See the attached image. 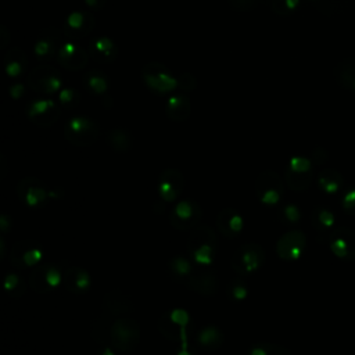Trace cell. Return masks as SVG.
I'll return each instance as SVG.
<instances>
[{
  "label": "cell",
  "instance_id": "f35d334b",
  "mask_svg": "<svg viewBox=\"0 0 355 355\" xmlns=\"http://www.w3.org/2000/svg\"><path fill=\"white\" fill-rule=\"evenodd\" d=\"M301 0H270V8L277 15H290L300 7Z\"/></svg>",
  "mask_w": 355,
  "mask_h": 355
},
{
  "label": "cell",
  "instance_id": "681fc988",
  "mask_svg": "<svg viewBox=\"0 0 355 355\" xmlns=\"http://www.w3.org/2000/svg\"><path fill=\"white\" fill-rule=\"evenodd\" d=\"M176 355H193L191 351L189 349V343L187 341L186 343H180V348L176 352Z\"/></svg>",
  "mask_w": 355,
  "mask_h": 355
},
{
  "label": "cell",
  "instance_id": "c3c4849f",
  "mask_svg": "<svg viewBox=\"0 0 355 355\" xmlns=\"http://www.w3.org/2000/svg\"><path fill=\"white\" fill-rule=\"evenodd\" d=\"M105 1H107V0H85V4H86L90 10L96 11V10L103 8L104 4H105Z\"/></svg>",
  "mask_w": 355,
  "mask_h": 355
},
{
  "label": "cell",
  "instance_id": "d6986e66",
  "mask_svg": "<svg viewBox=\"0 0 355 355\" xmlns=\"http://www.w3.org/2000/svg\"><path fill=\"white\" fill-rule=\"evenodd\" d=\"M186 284L190 290L204 297H212L218 290L216 275L208 266L194 268L190 276L187 277Z\"/></svg>",
  "mask_w": 355,
  "mask_h": 355
},
{
  "label": "cell",
  "instance_id": "74e56055",
  "mask_svg": "<svg viewBox=\"0 0 355 355\" xmlns=\"http://www.w3.org/2000/svg\"><path fill=\"white\" fill-rule=\"evenodd\" d=\"M226 294L232 301H243L248 295V287L244 280L241 279H234L227 284Z\"/></svg>",
  "mask_w": 355,
  "mask_h": 355
},
{
  "label": "cell",
  "instance_id": "bcb514c9",
  "mask_svg": "<svg viewBox=\"0 0 355 355\" xmlns=\"http://www.w3.org/2000/svg\"><path fill=\"white\" fill-rule=\"evenodd\" d=\"M12 229V218L7 214L0 215V230L1 233H8Z\"/></svg>",
  "mask_w": 355,
  "mask_h": 355
},
{
  "label": "cell",
  "instance_id": "816d5d0a",
  "mask_svg": "<svg viewBox=\"0 0 355 355\" xmlns=\"http://www.w3.org/2000/svg\"><path fill=\"white\" fill-rule=\"evenodd\" d=\"M309 1H312V3H316V4H319V3H323V1H326V0H309Z\"/></svg>",
  "mask_w": 355,
  "mask_h": 355
},
{
  "label": "cell",
  "instance_id": "7dc6e473",
  "mask_svg": "<svg viewBox=\"0 0 355 355\" xmlns=\"http://www.w3.org/2000/svg\"><path fill=\"white\" fill-rule=\"evenodd\" d=\"M96 355H123V354L119 352L118 349H115V348L110 344V345H104L103 348H100Z\"/></svg>",
  "mask_w": 355,
  "mask_h": 355
},
{
  "label": "cell",
  "instance_id": "5bb4252c",
  "mask_svg": "<svg viewBox=\"0 0 355 355\" xmlns=\"http://www.w3.org/2000/svg\"><path fill=\"white\" fill-rule=\"evenodd\" d=\"M17 196L19 201L29 207V208H39L42 207L49 196V191L44 186V183L33 176H28L21 179L17 183Z\"/></svg>",
  "mask_w": 355,
  "mask_h": 355
},
{
  "label": "cell",
  "instance_id": "f6af8a7d",
  "mask_svg": "<svg viewBox=\"0 0 355 355\" xmlns=\"http://www.w3.org/2000/svg\"><path fill=\"white\" fill-rule=\"evenodd\" d=\"M311 159H312V162H313V164L320 165V164H323V162L327 159V153H326L322 147H318V148H315V150H313Z\"/></svg>",
  "mask_w": 355,
  "mask_h": 355
},
{
  "label": "cell",
  "instance_id": "7c38bea8",
  "mask_svg": "<svg viewBox=\"0 0 355 355\" xmlns=\"http://www.w3.org/2000/svg\"><path fill=\"white\" fill-rule=\"evenodd\" d=\"M306 247V236L300 229H290L276 241V254L286 262L298 261Z\"/></svg>",
  "mask_w": 355,
  "mask_h": 355
},
{
  "label": "cell",
  "instance_id": "8d00e7d4",
  "mask_svg": "<svg viewBox=\"0 0 355 355\" xmlns=\"http://www.w3.org/2000/svg\"><path fill=\"white\" fill-rule=\"evenodd\" d=\"M250 355H293L290 349L273 343H258L250 349Z\"/></svg>",
  "mask_w": 355,
  "mask_h": 355
},
{
  "label": "cell",
  "instance_id": "ab89813d",
  "mask_svg": "<svg viewBox=\"0 0 355 355\" xmlns=\"http://www.w3.org/2000/svg\"><path fill=\"white\" fill-rule=\"evenodd\" d=\"M280 219L286 225H297L301 220V209L298 208L297 204H286L280 209Z\"/></svg>",
  "mask_w": 355,
  "mask_h": 355
},
{
  "label": "cell",
  "instance_id": "e0dca14e",
  "mask_svg": "<svg viewBox=\"0 0 355 355\" xmlns=\"http://www.w3.org/2000/svg\"><path fill=\"white\" fill-rule=\"evenodd\" d=\"M26 114L29 121L33 122L35 125L42 128H49L58 121L61 115V110L55 101L50 98H39L29 104Z\"/></svg>",
  "mask_w": 355,
  "mask_h": 355
},
{
  "label": "cell",
  "instance_id": "f5cc1de1",
  "mask_svg": "<svg viewBox=\"0 0 355 355\" xmlns=\"http://www.w3.org/2000/svg\"><path fill=\"white\" fill-rule=\"evenodd\" d=\"M352 92H354V94H355V82H354V85H352Z\"/></svg>",
  "mask_w": 355,
  "mask_h": 355
},
{
  "label": "cell",
  "instance_id": "ffe728a7",
  "mask_svg": "<svg viewBox=\"0 0 355 355\" xmlns=\"http://www.w3.org/2000/svg\"><path fill=\"white\" fill-rule=\"evenodd\" d=\"M89 51H86L83 47L75 44V43H62L58 54L57 61L60 65L69 71H79L83 69L89 62Z\"/></svg>",
  "mask_w": 355,
  "mask_h": 355
},
{
  "label": "cell",
  "instance_id": "f907efd6",
  "mask_svg": "<svg viewBox=\"0 0 355 355\" xmlns=\"http://www.w3.org/2000/svg\"><path fill=\"white\" fill-rule=\"evenodd\" d=\"M6 257V241L4 237H0V258L3 259Z\"/></svg>",
  "mask_w": 355,
  "mask_h": 355
},
{
  "label": "cell",
  "instance_id": "4316f807",
  "mask_svg": "<svg viewBox=\"0 0 355 355\" xmlns=\"http://www.w3.org/2000/svg\"><path fill=\"white\" fill-rule=\"evenodd\" d=\"M28 67V57L19 47H11L4 57V69L10 78H19Z\"/></svg>",
  "mask_w": 355,
  "mask_h": 355
},
{
  "label": "cell",
  "instance_id": "1f68e13d",
  "mask_svg": "<svg viewBox=\"0 0 355 355\" xmlns=\"http://www.w3.org/2000/svg\"><path fill=\"white\" fill-rule=\"evenodd\" d=\"M85 85L90 92L101 96V94L107 93V90L110 87V80H108V76L103 71L92 69L85 75Z\"/></svg>",
  "mask_w": 355,
  "mask_h": 355
},
{
  "label": "cell",
  "instance_id": "60d3db41",
  "mask_svg": "<svg viewBox=\"0 0 355 355\" xmlns=\"http://www.w3.org/2000/svg\"><path fill=\"white\" fill-rule=\"evenodd\" d=\"M79 98L80 96L73 87H62V90H60L58 93V100L61 105L67 108H73L75 105H78Z\"/></svg>",
  "mask_w": 355,
  "mask_h": 355
},
{
  "label": "cell",
  "instance_id": "d6a6232c",
  "mask_svg": "<svg viewBox=\"0 0 355 355\" xmlns=\"http://www.w3.org/2000/svg\"><path fill=\"white\" fill-rule=\"evenodd\" d=\"M334 78L337 82L348 90H352L355 82V60H345L334 68Z\"/></svg>",
  "mask_w": 355,
  "mask_h": 355
},
{
  "label": "cell",
  "instance_id": "ac0fdd59",
  "mask_svg": "<svg viewBox=\"0 0 355 355\" xmlns=\"http://www.w3.org/2000/svg\"><path fill=\"white\" fill-rule=\"evenodd\" d=\"M96 25V18L93 12L85 11V10H76L67 15L64 22V33L75 40V39H83L87 35L92 33Z\"/></svg>",
  "mask_w": 355,
  "mask_h": 355
},
{
  "label": "cell",
  "instance_id": "d590c367",
  "mask_svg": "<svg viewBox=\"0 0 355 355\" xmlns=\"http://www.w3.org/2000/svg\"><path fill=\"white\" fill-rule=\"evenodd\" d=\"M110 318L111 316H108V315H105L104 318H98V319H96V322L92 326V336L100 344L110 343V330H111V324H112L110 322Z\"/></svg>",
  "mask_w": 355,
  "mask_h": 355
},
{
  "label": "cell",
  "instance_id": "9a60e30c",
  "mask_svg": "<svg viewBox=\"0 0 355 355\" xmlns=\"http://www.w3.org/2000/svg\"><path fill=\"white\" fill-rule=\"evenodd\" d=\"M330 251L345 262L355 261V232L348 227L333 229L327 236Z\"/></svg>",
  "mask_w": 355,
  "mask_h": 355
},
{
  "label": "cell",
  "instance_id": "4dcf8cb0",
  "mask_svg": "<svg viewBox=\"0 0 355 355\" xmlns=\"http://www.w3.org/2000/svg\"><path fill=\"white\" fill-rule=\"evenodd\" d=\"M108 146L116 153H126L133 143L130 133L122 128H115L107 135Z\"/></svg>",
  "mask_w": 355,
  "mask_h": 355
},
{
  "label": "cell",
  "instance_id": "3957f363",
  "mask_svg": "<svg viewBox=\"0 0 355 355\" xmlns=\"http://www.w3.org/2000/svg\"><path fill=\"white\" fill-rule=\"evenodd\" d=\"M265 259L266 255L262 245L258 243H245L234 251L230 265L237 275L247 276L262 268Z\"/></svg>",
  "mask_w": 355,
  "mask_h": 355
},
{
  "label": "cell",
  "instance_id": "277c9868",
  "mask_svg": "<svg viewBox=\"0 0 355 355\" xmlns=\"http://www.w3.org/2000/svg\"><path fill=\"white\" fill-rule=\"evenodd\" d=\"M190 323V315L186 309L175 308L164 312L157 320L158 331L171 341H187V327Z\"/></svg>",
  "mask_w": 355,
  "mask_h": 355
},
{
  "label": "cell",
  "instance_id": "44dd1931",
  "mask_svg": "<svg viewBox=\"0 0 355 355\" xmlns=\"http://www.w3.org/2000/svg\"><path fill=\"white\" fill-rule=\"evenodd\" d=\"M103 312L108 316H126L135 311L133 301L121 290L108 291L101 302Z\"/></svg>",
  "mask_w": 355,
  "mask_h": 355
},
{
  "label": "cell",
  "instance_id": "f546056e",
  "mask_svg": "<svg viewBox=\"0 0 355 355\" xmlns=\"http://www.w3.org/2000/svg\"><path fill=\"white\" fill-rule=\"evenodd\" d=\"M311 223L316 229V232L326 233V232L331 230V227L334 226L336 218H334V214L329 208L318 205L313 208V211L311 214Z\"/></svg>",
  "mask_w": 355,
  "mask_h": 355
},
{
  "label": "cell",
  "instance_id": "d4e9b609",
  "mask_svg": "<svg viewBox=\"0 0 355 355\" xmlns=\"http://www.w3.org/2000/svg\"><path fill=\"white\" fill-rule=\"evenodd\" d=\"M89 55L100 64H108L112 62L116 55H118V47L114 43V40H111L107 36H100V37H94L90 44H89Z\"/></svg>",
  "mask_w": 355,
  "mask_h": 355
},
{
  "label": "cell",
  "instance_id": "83f0119b",
  "mask_svg": "<svg viewBox=\"0 0 355 355\" xmlns=\"http://www.w3.org/2000/svg\"><path fill=\"white\" fill-rule=\"evenodd\" d=\"M191 105L184 94H175L168 98L165 104V112L169 119L175 122H183L190 116Z\"/></svg>",
  "mask_w": 355,
  "mask_h": 355
},
{
  "label": "cell",
  "instance_id": "2e32d148",
  "mask_svg": "<svg viewBox=\"0 0 355 355\" xmlns=\"http://www.w3.org/2000/svg\"><path fill=\"white\" fill-rule=\"evenodd\" d=\"M184 189V176L179 169L168 168L161 172L155 190L164 202H173Z\"/></svg>",
  "mask_w": 355,
  "mask_h": 355
},
{
  "label": "cell",
  "instance_id": "e575fe53",
  "mask_svg": "<svg viewBox=\"0 0 355 355\" xmlns=\"http://www.w3.org/2000/svg\"><path fill=\"white\" fill-rule=\"evenodd\" d=\"M3 288L10 297L18 298V297L25 294L26 284H25V280L21 275L11 272V273L6 275L4 282H3Z\"/></svg>",
  "mask_w": 355,
  "mask_h": 355
},
{
  "label": "cell",
  "instance_id": "7a4b0ae2",
  "mask_svg": "<svg viewBox=\"0 0 355 355\" xmlns=\"http://www.w3.org/2000/svg\"><path fill=\"white\" fill-rule=\"evenodd\" d=\"M140 341V326L130 316L116 318L110 330V344L122 354H130Z\"/></svg>",
  "mask_w": 355,
  "mask_h": 355
},
{
  "label": "cell",
  "instance_id": "4fadbf2b",
  "mask_svg": "<svg viewBox=\"0 0 355 355\" xmlns=\"http://www.w3.org/2000/svg\"><path fill=\"white\" fill-rule=\"evenodd\" d=\"M141 76L144 83L148 89L154 90L155 93H168L178 87V78H175L166 67L158 62H150L146 64Z\"/></svg>",
  "mask_w": 355,
  "mask_h": 355
},
{
  "label": "cell",
  "instance_id": "484cf974",
  "mask_svg": "<svg viewBox=\"0 0 355 355\" xmlns=\"http://www.w3.org/2000/svg\"><path fill=\"white\" fill-rule=\"evenodd\" d=\"M196 344L202 351H216L223 344V331L214 324L202 326L196 334Z\"/></svg>",
  "mask_w": 355,
  "mask_h": 355
},
{
  "label": "cell",
  "instance_id": "f1b7e54d",
  "mask_svg": "<svg viewBox=\"0 0 355 355\" xmlns=\"http://www.w3.org/2000/svg\"><path fill=\"white\" fill-rule=\"evenodd\" d=\"M316 183H318V187L324 194L333 196V194H337L344 186V178L338 171L333 168H326L318 173Z\"/></svg>",
  "mask_w": 355,
  "mask_h": 355
},
{
  "label": "cell",
  "instance_id": "603a6c76",
  "mask_svg": "<svg viewBox=\"0 0 355 355\" xmlns=\"http://www.w3.org/2000/svg\"><path fill=\"white\" fill-rule=\"evenodd\" d=\"M60 47H61L60 33L57 29L50 28V29H46L42 33V36L37 39L33 47V53L37 60L49 61L57 57Z\"/></svg>",
  "mask_w": 355,
  "mask_h": 355
},
{
  "label": "cell",
  "instance_id": "836d02e7",
  "mask_svg": "<svg viewBox=\"0 0 355 355\" xmlns=\"http://www.w3.org/2000/svg\"><path fill=\"white\" fill-rule=\"evenodd\" d=\"M168 268H169V270H171L173 277H176L179 280H184V282L187 280V277L190 276V273L194 269V266L191 265L190 259H187L184 257H180V255L173 257L168 262Z\"/></svg>",
  "mask_w": 355,
  "mask_h": 355
},
{
  "label": "cell",
  "instance_id": "52a82bcc",
  "mask_svg": "<svg viewBox=\"0 0 355 355\" xmlns=\"http://www.w3.org/2000/svg\"><path fill=\"white\" fill-rule=\"evenodd\" d=\"M284 194V180L275 171H263L255 180V196L261 204L273 207Z\"/></svg>",
  "mask_w": 355,
  "mask_h": 355
},
{
  "label": "cell",
  "instance_id": "9c48e42d",
  "mask_svg": "<svg viewBox=\"0 0 355 355\" xmlns=\"http://www.w3.org/2000/svg\"><path fill=\"white\" fill-rule=\"evenodd\" d=\"M64 279V270L54 263H39L29 275V286L37 294H47L57 288Z\"/></svg>",
  "mask_w": 355,
  "mask_h": 355
},
{
  "label": "cell",
  "instance_id": "7402d4cb",
  "mask_svg": "<svg viewBox=\"0 0 355 355\" xmlns=\"http://www.w3.org/2000/svg\"><path fill=\"white\" fill-rule=\"evenodd\" d=\"M216 227L226 239H234L241 233L244 219L237 209L233 207H226L220 209L216 216Z\"/></svg>",
  "mask_w": 355,
  "mask_h": 355
},
{
  "label": "cell",
  "instance_id": "30bf717a",
  "mask_svg": "<svg viewBox=\"0 0 355 355\" xmlns=\"http://www.w3.org/2000/svg\"><path fill=\"white\" fill-rule=\"evenodd\" d=\"M28 86L42 94H53L62 89V80L60 72L50 65H39L32 69L26 79Z\"/></svg>",
  "mask_w": 355,
  "mask_h": 355
},
{
  "label": "cell",
  "instance_id": "ba28073f",
  "mask_svg": "<svg viewBox=\"0 0 355 355\" xmlns=\"http://www.w3.org/2000/svg\"><path fill=\"white\" fill-rule=\"evenodd\" d=\"M43 258H44L43 247L36 240H32V239L19 240L14 243L10 251V262L18 270L37 266Z\"/></svg>",
  "mask_w": 355,
  "mask_h": 355
},
{
  "label": "cell",
  "instance_id": "b9f144b4",
  "mask_svg": "<svg viewBox=\"0 0 355 355\" xmlns=\"http://www.w3.org/2000/svg\"><path fill=\"white\" fill-rule=\"evenodd\" d=\"M341 207L344 212L355 216V186L349 187L341 197Z\"/></svg>",
  "mask_w": 355,
  "mask_h": 355
},
{
  "label": "cell",
  "instance_id": "5b68a950",
  "mask_svg": "<svg viewBox=\"0 0 355 355\" xmlns=\"http://www.w3.org/2000/svg\"><path fill=\"white\" fill-rule=\"evenodd\" d=\"M67 141L78 147H87L96 143L100 136L98 125L86 116H73L64 126Z\"/></svg>",
  "mask_w": 355,
  "mask_h": 355
},
{
  "label": "cell",
  "instance_id": "7bdbcfd3",
  "mask_svg": "<svg viewBox=\"0 0 355 355\" xmlns=\"http://www.w3.org/2000/svg\"><path fill=\"white\" fill-rule=\"evenodd\" d=\"M258 0H229V4L232 8H234L239 12H247L257 7Z\"/></svg>",
  "mask_w": 355,
  "mask_h": 355
},
{
  "label": "cell",
  "instance_id": "cb8c5ba5",
  "mask_svg": "<svg viewBox=\"0 0 355 355\" xmlns=\"http://www.w3.org/2000/svg\"><path fill=\"white\" fill-rule=\"evenodd\" d=\"M62 283L72 294H85L92 287V276L82 266H69L64 270Z\"/></svg>",
  "mask_w": 355,
  "mask_h": 355
},
{
  "label": "cell",
  "instance_id": "8fae6325",
  "mask_svg": "<svg viewBox=\"0 0 355 355\" xmlns=\"http://www.w3.org/2000/svg\"><path fill=\"white\" fill-rule=\"evenodd\" d=\"M202 209L193 200L178 201L169 212V222L178 230H193L201 220Z\"/></svg>",
  "mask_w": 355,
  "mask_h": 355
},
{
  "label": "cell",
  "instance_id": "6da1fadb",
  "mask_svg": "<svg viewBox=\"0 0 355 355\" xmlns=\"http://www.w3.org/2000/svg\"><path fill=\"white\" fill-rule=\"evenodd\" d=\"M218 237L215 232L205 225L196 226L187 241V251L191 261L200 266H209L216 255Z\"/></svg>",
  "mask_w": 355,
  "mask_h": 355
},
{
  "label": "cell",
  "instance_id": "8992f818",
  "mask_svg": "<svg viewBox=\"0 0 355 355\" xmlns=\"http://www.w3.org/2000/svg\"><path fill=\"white\" fill-rule=\"evenodd\" d=\"M313 180V162L312 159L295 155L284 169V183L294 191L306 190Z\"/></svg>",
  "mask_w": 355,
  "mask_h": 355
},
{
  "label": "cell",
  "instance_id": "ee69618b",
  "mask_svg": "<svg viewBox=\"0 0 355 355\" xmlns=\"http://www.w3.org/2000/svg\"><path fill=\"white\" fill-rule=\"evenodd\" d=\"M197 82H196V78L191 75V73H187V72H183L179 78H178V86L182 89V90H186V92H190L196 87Z\"/></svg>",
  "mask_w": 355,
  "mask_h": 355
}]
</instances>
